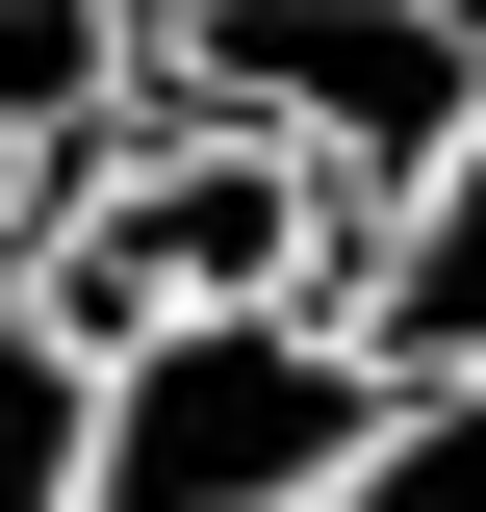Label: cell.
I'll use <instances>...</instances> for the list:
<instances>
[{
	"label": "cell",
	"mask_w": 486,
	"mask_h": 512,
	"mask_svg": "<svg viewBox=\"0 0 486 512\" xmlns=\"http://www.w3.org/2000/svg\"><path fill=\"white\" fill-rule=\"evenodd\" d=\"M128 103L333 180V231H359L486 128V0H128Z\"/></svg>",
	"instance_id": "cell-1"
},
{
	"label": "cell",
	"mask_w": 486,
	"mask_h": 512,
	"mask_svg": "<svg viewBox=\"0 0 486 512\" xmlns=\"http://www.w3.org/2000/svg\"><path fill=\"white\" fill-rule=\"evenodd\" d=\"M333 180H282V154H231V128L128 103L103 154H77L52 205H26V308L103 359V333H205V308H333Z\"/></svg>",
	"instance_id": "cell-2"
},
{
	"label": "cell",
	"mask_w": 486,
	"mask_h": 512,
	"mask_svg": "<svg viewBox=\"0 0 486 512\" xmlns=\"http://www.w3.org/2000/svg\"><path fill=\"white\" fill-rule=\"evenodd\" d=\"M384 436V359L333 308H205V333H103L77 410V512H307Z\"/></svg>",
	"instance_id": "cell-3"
},
{
	"label": "cell",
	"mask_w": 486,
	"mask_h": 512,
	"mask_svg": "<svg viewBox=\"0 0 486 512\" xmlns=\"http://www.w3.org/2000/svg\"><path fill=\"white\" fill-rule=\"evenodd\" d=\"M333 333H359L384 384H486V128L435 154L410 205H359V256H333Z\"/></svg>",
	"instance_id": "cell-4"
},
{
	"label": "cell",
	"mask_w": 486,
	"mask_h": 512,
	"mask_svg": "<svg viewBox=\"0 0 486 512\" xmlns=\"http://www.w3.org/2000/svg\"><path fill=\"white\" fill-rule=\"evenodd\" d=\"M0 128L77 180V154L128 128V0H0Z\"/></svg>",
	"instance_id": "cell-5"
},
{
	"label": "cell",
	"mask_w": 486,
	"mask_h": 512,
	"mask_svg": "<svg viewBox=\"0 0 486 512\" xmlns=\"http://www.w3.org/2000/svg\"><path fill=\"white\" fill-rule=\"evenodd\" d=\"M77 410H103V359L0 282V512H77Z\"/></svg>",
	"instance_id": "cell-6"
},
{
	"label": "cell",
	"mask_w": 486,
	"mask_h": 512,
	"mask_svg": "<svg viewBox=\"0 0 486 512\" xmlns=\"http://www.w3.org/2000/svg\"><path fill=\"white\" fill-rule=\"evenodd\" d=\"M307 512H486V384H384V436L333 461Z\"/></svg>",
	"instance_id": "cell-7"
}]
</instances>
